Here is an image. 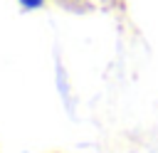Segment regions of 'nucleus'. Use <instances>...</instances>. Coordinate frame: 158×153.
<instances>
[{"label": "nucleus", "mask_w": 158, "mask_h": 153, "mask_svg": "<svg viewBox=\"0 0 158 153\" xmlns=\"http://www.w3.org/2000/svg\"><path fill=\"white\" fill-rule=\"evenodd\" d=\"M17 2H20L25 10H37V7H42L47 0H17Z\"/></svg>", "instance_id": "nucleus-1"}]
</instances>
